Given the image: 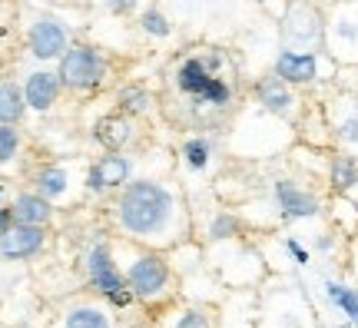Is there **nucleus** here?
<instances>
[{"label":"nucleus","instance_id":"nucleus-10","mask_svg":"<svg viewBox=\"0 0 358 328\" xmlns=\"http://www.w3.org/2000/svg\"><path fill=\"white\" fill-rule=\"evenodd\" d=\"M70 47V37H66V27L53 17H40L37 24L30 27V53L37 60H60Z\"/></svg>","mask_w":358,"mask_h":328},{"label":"nucleus","instance_id":"nucleus-27","mask_svg":"<svg viewBox=\"0 0 358 328\" xmlns=\"http://www.w3.org/2000/svg\"><path fill=\"white\" fill-rule=\"evenodd\" d=\"M17 146H20V133H17L13 127H7V123H0V163L13 159Z\"/></svg>","mask_w":358,"mask_h":328},{"label":"nucleus","instance_id":"nucleus-4","mask_svg":"<svg viewBox=\"0 0 358 328\" xmlns=\"http://www.w3.org/2000/svg\"><path fill=\"white\" fill-rule=\"evenodd\" d=\"M335 70H338V64L325 50H289V47H282L272 60V73L282 76L285 83H292L295 90L315 87L322 80H335Z\"/></svg>","mask_w":358,"mask_h":328},{"label":"nucleus","instance_id":"nucleus-31","mask_svg":"<svg viewBox=\"0 0 358 328\" xmlns=\"http://www.w3.org/2000/svg\"><path fill=\"white\" fill-rule=\"evenodd\" d=\"M10 226H13V213L10 209H0V236H3Z\"/></svg>","mask_w":358,"mask_h":328},{"label":"nucleus","instance_id":"nucleus-21","mask_svg":"<svg viewBox=\"0 0 358 328\" xmlns=\"http://www.w3.org/2000/svg\"><path fill=\"white\" fill-rule=\"evenodd\" d=\"M24 106H27V100L17 83H0V123L13 127L24 116Z\"/></svg>","mask_w":358,"mask_h":328},{"label":"nucleus","instance_id":"nucleus-15","mask_svg":"<svg viewBox=\"0 0 358 328\" xmlns=\"http://www.w3.org/2000/svg\"><path fill=\"white\" fill-rule=\"evenodd\" d=\"M325 176H329V186H332L335 196L355 192L358 190V156L348 150H335L332 156H329Z\"/></svg>","mask_w":358,"mask_h":328},{"label":"nucleus","instance_id":"nucleus-24","mask_svg":"<svg viewBox=\"0 0 358 328\" xmlns=\"http://www.w3.org/2000/svg\"><path fill=\"white\" fill-rule=\"evenodd\" d=\"M66 328H110L100 308H73L66 315Z\"/></svg>","mask_w":358,"mask_h":328},{"label":"nucleus","instance_id":"nucleus-14","mask_svg":"<svg viewBox=\"0 0 358 328\" xmlns=\"http://www.w3.org/2000/svg\"><path fill=\"white\" fill-rule=\"evenodd\" d=\"M43 245V226H27V222H13L3 236H0V252L7 259H27Z\"/></svg>","mask_w":358,"mask_h":328},{"label":"nucleus","instance_id":"nucleus-7","mask_svg":"<svg viewBox=\"0 0 358 328\" xmlns=\"http://www.w3.org/2000/svg\"><path fill=\"white\" fill-rule=\"evenodd\" d=\"M272 202L285 222H306L322 213V199L312 190H306L295 179H275L272 183Z\"/></svg>","mask_w":358,"mask_h":328},{"label":"nucleus","instance_id":"nucleus-5","mask_svg":"<svg viewBox=\"0 0 358 328\" xmlns=\"http://www.w3.org/2000/svg\"><path fill=\"white\" fill-rule=\"evenodd\" d=\"M57 76L66 90H96L110 80V64L96 47L87 43H70L66 53L60 57Z\"/></svg>","mask_w":358,"mask_h":328},{"label":"nucleus","instance_id":"nucleus-19","mask_svg":"<svg viewBox=\"0 0 358 328\" xmlns=\"http://www.w3.org/2000/svg\"><path fill=\"white\" fill-rule=\"evenodd\" d=\"M13 222H27V226H43V222H50V199L47 196H40V192H24V196H17L13 199Z\"/></svg>","mask_w":358,"mask_h":328},{"label":"nucleus","instance_id":"nucleus-9","mask_svg":"<svg viewBox=\"0 0 358 328\" xmlns=\"http://www.w3.org/2000/svg\"><path fill=\"white\" fill-rule=\"evenodd\" d=\"M127 285L133 289V295L140 299H153L169 285V269L159 255H140L136 262L129 265Z\"/></svg>","mask_w":358,"mask_h":328},{"label":"nucleus","instance_id":"nucleus-17","mask_svg":"<svg viewBox=\"0 0 358 328\" xmlns=\"http://www.w3.org/2000/svg\"><path fill=\"white\" fill-rule=\"evenodd\" d=\"M322 292H325V302L332 305L352 328H358V285H348L342 278H325Z\"/></svg>","mask_w":358,"mask_h":328},{"label":"nucleus","instance_id":"nucleus-18","mask_svg":"<svg viewBox=\"0 0 358 328\" xmlns=\"http://www.w3.org/2000/svg\"><path fill=\"white\" fill-rule=\"evenodd\" d=\"M96 143L106 146L110 152H120L127 143H133V123H129V116H103L100 123H96Z\"/></svg>","mask_w":358,"mask_h":328},{"label":"nucleus","instance_id":"nucleus-16","mask_svg":"<svg viewBox=\"0 0 358 328\" xmlns=\"http://www.w3.org/2000/svg\"><path fill=\"white\" fill-rule=\"evenodd\" d=\"M60 76L50 73V70H37V73L27 76V87H24V100L27 106H34L37 113H47L53 103H57V97H60Z\"/></svg>","mask_w":358,"mask_h":328},{"label":"nucleus","instance_id":"nucleus-1","mask_svg":"<svg viewBox=\"0 0 358 328\" xmlns=\"http://www.w3.org/2000/svg\"><path fill=\"white\" fill-rule=\"evenodd\" d=\"M116 215H120V226L150 239L156 232H166L173 215H176V196L153 179H133L123 186L120 202H116Z\"/></svg>","mask_w":358,"mask_h":328},{"label":"nucleus","instance_id":"nucleus-6","mask_svg":"<svg viewBox=\"0 0 358 328\" xmlns=\"http://www.w3.org/2000/svg\"><path fill=\"white\" fill-rule=\"evenodd\" d=\"M252 100H256L259 110H266V113L275 116V120H292V116H299V106H302L299 90L275 73L259 76L256 87H252Z\"/></svg>","mask_w":358,"mask_h":328},{"label":"nucleus","instance_id":"nucleus-26","mask_svg":"<svg viewBox=\"0 0 358 328\" xmlns=\"http://www.w3.org/2000/svg\"><path fill=\"white\" fill-rule=\"evenodd\" d=\"M140 24H143V30H146V34H153V37H169V34H173L169 20H166V17H163L159 10H156V7H150V10L143 13Z\"/></svg>","mask_w":358,"mask_h":328},{"label":"nucleus","instance_id":"nucleus-28","mask_svg":"<svg viewBox=\"0 0 358 328\" xmlns=\"http://www.w3.org/2000/svg\"><path fill=\"white\" fill-rule=\"evenodd\" d=\"M176 328H213V315H209L206 308H186V312L179 315Z\"/></svg>","mask_w":358,"mask_h":328},{"label":"nucleus","instance_id":"nucleus-25","mask_svg":"<svg viewBox=\"0 0 358 328\" xmlns=\"http://www.w3.org/2000/svg\"><path fill=\"white\" fill-rule=\"evenodd\" d=\"M239 232H243L239 215L219 213L216 219H213V226H209V239H232V236H239Z\"/></svg>","mask_w":358,"mask_h":328},{"label":"nucleus","instance_id":"nucleus-23","mask_svg":"<svg viewBox=\"0 0 358 328\" xmlns=\"http://www.w3.org/2000/svg\"><path fill=\"white\" fill-rule=\"evenodd\" d=\"M150 103H153V97H150L143 87H123L120 90V110H123V113H143Z\"/></svg>","mask_w":358,"mask_h":328},{"label":"nucleus","instance_id":"nucleus-8","mask_svg":"<svg viewBox=\"0 0 358 328\" xmlns=\"http://www.w3.org/2000/svg\"><path fill=\"white\" fill-rule=\"evenodd\" d=\"M329 129H332L338 150H348L358 156V93L342 90L329 103Z\"/></svg>","mask_w":358,"mask_h":328},{"label":"nucleus","instance_id":"nucleus-2","mask_svg":"<svg viewBox=\"0 0 358 328\" xmlns=\"http://www.w3.org/2000/svg\"><path fill=\"white\" fill-rule=\"evenodd\" d=\"M279 34L289 50H325V7L315 0H285Z\"/></svg>","mask_w":358,"mask_h":328},{"label":"nucleus","instance_id":"nucleus-12","mask_svg":"<svg viewBox=\"0 0 358 328\" xmlns=\"http://www.w3.org/2000/svg\"><path fill=\"white\" fill-rule=\"evenodd\" d=\"M216 70L206 64V57H199V53H192V57H186L182 64L176 66V87L189 97V100H199L206 90H209V83L216 80Z\"/></svg>","mask_w":358,"mask_h":328},{"label":"nucleus","instance_id":"nucleus-32","mask_svg":"<svg viewBox=\"0 0 358 328\" xmlns=\"http://www.w3.org/2000/svg\"><path fill=\"white\" fill-rule=\"evenodd\" d=\"M259 3H268V0H259Z\"/></svg>","mask_w":358,"mask_h":328},{"label":"nucleus","instance_id":"nucleus-30","mask_svg":"<svg viewBox=\"0 0 358 328\" xmlns=\"http://www.w3.org/2000/svg\"><path fill=\"white\" fill-rule=\"evenodd\" d=\"M106 7L113 13H133L136 10V0H106Z\"/></svg>","mask_w":358,"mask_h":328},{"label":"nucleus","instance_id":"nucleus-22","mask_svg":"<svg viewBox=\"0 0 358 328\" xmlns=\"http://www.w3.org/2000/svg\"><path fill=\"white\" fill-rule=\"evenodd\" d=\"M37 192H40V196H47V199H53V196L66 192V169H60V166H47V169H40Z\"/></svg>","mask_w":358,"mask_h":328},{"label":"nucleus","instance_id":"nucleus-20","mask_svg":"<svg viewBox=\"0 0 358 328\" xmlns=\"http://www.w3.org/2000/svg\"><path fill=\"white\" fill-rule=\"evenodd\" d=\"M179 156H182V163L189 166V169H206V166L213 163V139L209 136H189L186 143H182V150H179Z\"/></svg>","mask_w":358,"mask_h":328},{"label":"nucleus","instance_id":"nucleus-3","mask_svg":"<svg viewBox=\"0 0 358 328\" xmlns=\"http://www.w3.org/2000/svg\"><path fill=\"white\" fill-rule=\"evenodd\" d=\"M325 53L338 66H358V0L325 3Z\"/></svg>","mask_w":358,"mask_h":328},{"label":"nucleus","instance_id":"nucleus-11","mask_svg":"<svg viewBox=\"0 0 358 328\" xmlns=\"http://www.w3.org/2000/svg\"><path fill=\"white\" fill-rule=\"evenodd\" d=\"M129 176H133V159L120 156V152H106V156H100L96 163L90 166L87 186L93 192L120 190V186H127L129 183Z\"/></svg>","mask_w":358,"mask_h":328},{"label":"nucleus","instance_id":"nucleus-29","mask_svg":"<svg viewBox=\"0 0 358 328\" xmlns=\"http://www.w3.org/2000/svg\"><path fill=\"white\" fill-rule=\"evenodd\" d=\"M282 245H285V252H289V259H292L295 265H308V262H312V252H308V249L295 239V236H282Z\"/></svg>","mask_w":358,"mask_h":328},{"label":"nucleus","instance_id":"nucleus-13","mask_svg":"<svg viewBox=\"0 0 358 328\" xmlns=\"http://www.w3.org/2000/svg\"><path fill=\"white\" fill-rule=\"evenodd\" d=\"M87 269H90L93 289H100L103 295H110V292H116V289H127V278L116 269L113 255H110L106 245H93V252H90V259H87Z\"/></svg>","mask_w":358,"mask_h":328}]
</instances>
